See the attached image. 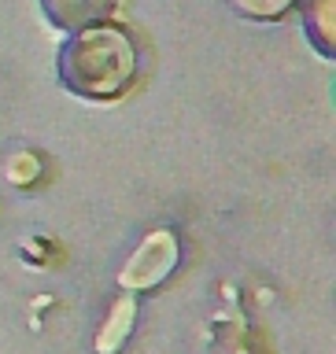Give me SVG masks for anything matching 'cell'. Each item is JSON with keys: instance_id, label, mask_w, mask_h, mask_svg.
Returning <instances> with one entry per match:
<instances>
[{"instance_id": "6", "label": "cell", "mask_w": 336, "mask_h": 354, "mask_svg": "<svg viewBox=\"0 0 336 354\" xmlns=\"http://www.w3.org/2000/svg\"><path fill=\"white\" fill-rule=\"evenodd\" d=\"M4 174H8V181L15 185V188H33V185H41V181H44V159H41V151H33V148L11 151Z\"/></svg>"}, {"instance_id": "1", "label": "cell", "mask_w": 336, "mask_h": 354, "mask_svg": "<svg viewBox=\"0 0 336 354\" xmlns=\"http://www.w3.org/2000/svg\"><path fill=\"white\" fill-rule=\"evenodd\" d=\"M144 48L126 22L104 19L67 33L55 52V77L71 96L89 104H115L141 82Z\"/></svg>"}, {"instance_id": "5", "label": "cell", "mask_w": 336, "mask_h": 354, "mask_svg": "<svg viewBox=\"0 0 336 354\" xmlns=\"http://www.w3.org/2000/svg\"><path fill=\"white\" fill-rule=\"evenodd\" d=\"M307 44L326 63L336 59V0H296Z\"/></svg>"}, {"instance_id": "7", "label": "cell", "mask_w": 336, "mask_h": 354, "mask_svg": "<svg viewBox=\"0 0 336 354\" xmlns=\"http://www.w3.org/2000/svg\"><path fill=\"white\" fill-rule=\"evenodd\" d=\"M248 22H285L296 11V0H226Z\"/></svg>"}, {"instance_id": "4", "label": "cell", "mask_w": 336, "mask_h": 354, "mask_svg": "<svg viewBox=\"0 0 336 354\" xmlns=\"http://www.w3.org/2000/svg\"><path fill=\"white\" fill-rule=\"evenodd\" d=\"M137 314H141V295L122 292V295L115 299V303L107 306L104 325L96 328V336H93V351H96V354H118V351L130 343V336H133Z\"/></svg>"}, {"instance_id": "2", "label": "cell", "mask_w": 336, "mask_h": 354, "mask_svg": "<svg viewBox=\"0 0 336 354\" xmlns=\"http://www.w3.org/2000/svg\"><path fill=\"white\" fill-rule=\"evenodd\" d=\"M182 266V236L170 225H155L141 236V243L126 254V262L118 266L115 284L118 292L148 295L155 288H163Z\"/></svg>"}, {"instance_id": "3", "label": "cell", "mask_w": 336, "mask_h": 354, "mask_svg": "<svg viewBox=\"0 0 336 354\" xmlns=\"http://www.w3.org/2000/svg\"><path fill=\"white\" fill-rule=\"evenodd\" d=\"M37 4H41V15L52 30L74 33V30L93 26V22L115 19L122 0H37Z\"/></svg>"}]
</instances>
